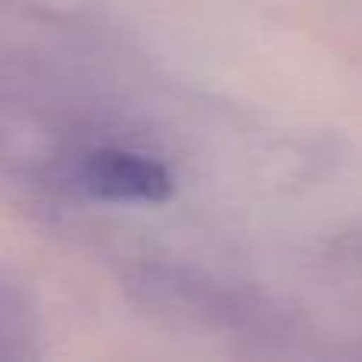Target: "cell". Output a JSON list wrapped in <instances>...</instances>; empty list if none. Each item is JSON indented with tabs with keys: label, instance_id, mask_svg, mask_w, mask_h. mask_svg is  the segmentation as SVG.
<instances>
[{
	"label": "cell",
	"instance_id": "cell-1",
	"mask_svg": "<svg viewBox=\"0 0 362 362\" xmlns=\"http://www.w3.org/2000/svg\"><path fill=\"white\" fill-rule=\"evenodd\" d=\"M80 185L93 197L105 200H156L172 194V175L159 159H150L124 146H99L89 150L76 165Z\"/></svg>",
	"mask_w": 362,
	"mask_h": 362
}]
</instances>
